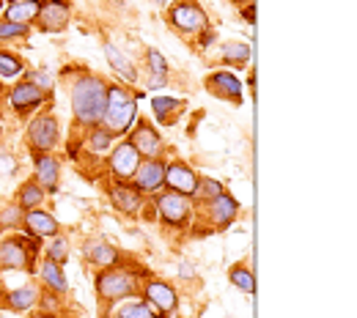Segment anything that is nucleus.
I'll use <instances>...</instances> for the list:
<instances>
[{"instance_id": "9b49d317", "label": "nucleus", "mask_w": 357, "mask_h": 318, "mask_svg": "<svg viewBox=\"0 0 357 318\" xmlns=\"http://www.w3.org/2000/svg\"><path fill=\"white\" fill-rule=\"evenodd\" d=\"M130 184L143 198L162 192L165 189V162L162 159H140V165L132 173Z\"/></svg>"}, {"instance_id": "1a4fd4ad", "label": "nucleus", "mask_w": 357, "mask_h": 318, "mask_svg": "<svg viewBox=\"0 0 357 318\" xmlns=\"http://www.w3.org/2000/svg\"><path fill=\"white\" fill-rule=\"evenodd\" d=\"M50 102V93L42 91L36 83L31 80H17V86L8 91V104L17 113V118H28L36 110H42V104Z\"/></svg>"}, {"instance_id": "4c0bfd02", "label": "nucleus", "mask_w": 357, "mask_h": 318, "mask_svg": "<svg viewBox=\"0 0 357 318\" xmlns=\"http://www.w3.org/2000/svg\"><path fill=\"white\" fill-rule=\"evenodd\" d=\"M242 17H245V22H248V25H253V22H256V8H253V0H248V3L242 6Z\"/></svg>"}, {"instance_id": "bb28decb", "label": "nucleus", "mask_w": 357, "mask_h": 318, "mask_svg": "<svg viewBox=\"0 0 357 318\" xmlns=\"http://www.w3.org/2000/svg\"><path fill=\"white\" fill-rule=\"evenodd\" d=\"M184 99H178V96H154L151 99V110H154V118L160 121V124H165V127H171V124H176L178 113L184 110Z\"/></svg>"}, {"instance_id": "a19ab883", "label": "nucleus", "mask_w": 357, "mask_h": 318, "mask_svg": "<svg viewBox=\"0 0 357 318\" xmlns=\"http://www.w3.org/2000/svg\"><path fill=\"white\" fill-rule=\"evenodd\" d=\"M151 3H154V6H165L168 0H151Z\"/></svg>"}, {"instance_id": "2eb2a0df", "label": "nucleus", "mask_w": 357, "mask_h": 318, "mask_svg": "<svg viewBox=\"0 0 357 318\" xmlns=\"http://www.w3.org/2000/svg\"><path fill=\"white\" fill-rule=\"evenodd\" d=\"M204 88L212 93V96L223 99V102H231V104H242V99H245L242 80H239L234 72H228V69L212 72V74L204 80Z\"/></svg>"}, {"instance_id": "39448f33", "label": "nucleus", "mask_w": 357, "mask_h": 318, "mask_svg": "<svg viewBox=\"0 0 357 318\" xmlns=\"http://www.w3.org/2000/svg\"><path fill=\"white\" fill-rule=\"evenodd\" d=\"M154 206H157V223L171 228L190 225L192 214H195V203L190 195H178L171 189H162L154 195Z\"/></svg>"}, {"instance_id": "473e14b6", "label": "nucleus", "mask_w": 357, "mask_h": 318, "mask_svg": "<svg viewBox=\"0 0 357 318\" xmlns=\"http://www.w3.org/2000/svg\"><path fill=\"white\" fill-rule=\"evenodd\" d=\"M25 74V63L20 55L0 49V80H20Z\"/></svg>"}, {"instance_id": "f03ea898", "label": "nucleus", "mask_w": 357, "mask_h": 318, "mask_svg": "<svg viewBox=\"0 0 357 318\" xmlns=\"http://www.w3.org/2000/svg\"><path fill=\"white\" fill-rule=\"evenodd\" d=\"M137 96L124 86H107V104L102 116V127L116 137H127L137 121Z\"/></svg>"}, {"instance_id": "cd10ccee", "label": "nucleus", "mask_w": 357, "mask_h": 318, "mask_svg": "<svg viewBox=\"0 0 357 318\" xmlns=\"http://www.w3.org/2000/svg\"><path fill=\"white\" fill-rule=\"evenodd\" d=\"M45 200H47V192L39 186L36 179H28V182L20 184V189H17V203H20L25 212H31V209H42Z\"/></svg>"}, {"instance_id": "c756f323", "label": "nucleus", "mask_w": 357, "mask_h": 318, "mask_svg": "<svg viewBox=\"0 0 357 318\" xmlns=\"http://www.w3.org/2000/svg\"><path fill=\"white\" fill-rule=\"evenodd\" d=\"M220 61H223L225 66H248L250 63V45H245V42H228L223 45L220 49Z\"/></svg>"}, {"instance_id": "412c9836", "label": "nucleus", "mask_w": 357, "mask_h": 318, "mask_svg": "<svg viewBox=\"0 0 357 318\" xmlns=\"http://www.w3.org/2000/svg\"><path fill=\"white\" fill-rule=\"evenodd\" d=\"M107 318H165V316H160V310L154 305H149L140 294H132V296L119 299L116 305H110Z\"/></svg>"}, {"instance_id": "58836bf2", "label": "nucleus", "mask_w": 357, "mask_h": 318, "mask_svg": "<svg viewBox=\"0 0 357 318\" xmlns=\"http://www.w3.org/2000/svg\"><path fill=\"white\" fill-rule=\"evenodd\" d=\"M181 277H184V280L195 277V267H190V264H181Z\"/></svg>"}, {"instance_id": "aec40b11", "label": "nucleus", "mask_w": 357, "mask_h": 318, "mask_svg": "<svg viewBox=\"0 0 357 318\" xmlns=\"http://www.w3.org/2000/svg\"><path fill=\"white\" fill-rule=\"evenodd\" d=\"M33 179L45 192H58L61 186V162L52 154H33Z\"/></svg>"}, {"instance_id": "c03bdc74", "label": "nucleus", "mask_w": 357, "mask_h": 318, "mask_svg": "<svg viewBox=\"0 0 357 318\" xmlns=\"http://www.w3.org/2000/svg\"><path fill=\"white\" fill-rule=\"evenodd\" d=\"M0 308H3V305H0Z\"/></svg>"}, {"instance_id": "2f4dec72", "label": "nucleus", "mask_w": 357, "mask_h": 318, "mask_svg": "<svg viewBox=\"0 0 357 318\" xmlns=\"http://www.w3.org/2000/svg\"><path fill=\"white\" fill-rule=\"evenodd\" d=\"M69 255H72V241L66 239V236H61V233H55L52 239H50V244L45 247V258L50 261H55V264H66L69 261Z\"/></svg>"}, {"instance_id": "dca6fc26", "label": "nucleus", "mask_w": 357, "mask_h": 318, "mask_svg": "<svg viewBox=\"0 0 357 318\" xmlns=\"http://www.w3.org/2000/svg\"><path fill=\"white\" fill-rule=\"evenodd\" d=\"M107 198H110L113 209L121 212V214H127V217H137L140 209H143V203H146V198L135 189L132 184L116 182V179H110V184H107Z\"/></svg>"}, {"instance_id": "5701e85b", "label": "nucleus", "mask_w": 357, "mask_h": 318, "mask_svg": "<svg viewBox=\"0 0 357 318\" xmlns=\"http://www.w3.org/2000/svg\"><path fill=\"white\" fill-rule=\"evenodd\" d=\"M36 274H39L42 285H45L50 294H55L58 299L69 291V283H66V274H63V267H61V264H55V261H50V258H42L39 267H36Z\"/></svg>"}, {"instance_id": "ddd939ff", "label": "nucleus", "mask_w": 357, "mask_h": 318, "mask_svg": "<svg viewBox=\"0 0 357 318\" xmlns=\"http://www.w3.org/2000/svg\"><path fill=\"white\" fill-rule=\"evenodd\" d=\"M140 159H143V157L135 151V145L130 140H119V143L113 145L110 157H107L110 176H113L116 182H130L132 173L137 170V165H140Z\"/></svg>"}, {"instance_id": "c85d7f7f", "label": "nucleus", "mask_w": 357, "mask_h": 318, "mask_svg": "<svg viewBox=\"0 0 357 318\" xmlns=\"http://www.w3.org/2000/svg\"><path fill=\"white\" fill-rule=\"evenodd\" d=\"M86 148H89L91 154H107L110 148H113V143H116V135L113 132H107L102 124H96V127H91L89 129V135H86Z\"/></svg>"}, {"instance_id": "b1692460", "label": "nucleus", "mask_w": 357, "mask_h": 318, "mask_svg": "<svg viewBox=\"0 0 357 318\" xmlns=\"http://www.w3.org/2000/svg\"><path fill=\"white\" fill-rule=\"evenodd\" d=\"M105 58H107V63H110V69L121 77V80H127V86H135L137 80H140V74H137V69H135V63L119 49V47L113 45V42H105Z\"/></svg>"}, {"instance_id": "f704fd0d", "label": "nucleus", "mask_w": 357, "mask_h": 318, "mask_svg": "<svg viewBox=\"0 0 357 318\" xmlns=\"http://www.w3.org/2000/svg\"><path fill=\"white\" fill-rule=\"evenodd\" d=\"M22 220H25V209L20 203H6L0 209V230H14L22 225Z\"/></svg>"}, {"instance_id": "79ce46f5", "label": "nucleus", "mask_w": 357, "mask_h": 318, "mask_svg": "<svg viewBox=\"0 0 357 318\" xmlns=\"http://www.w3.org/2000/svg\"><path fill=\"white\" fill-rule=\"evenodd\" d=\"M3 6H6V3H3V0H0V11H3Z\"/></svg>"}, {"instance_id": "7c9ffc66", "label": "nucleus", "mask_w": 357, "mask_h": 318, "mask_svg": "<svg viewBox=\"0 0 357 318\" xmlns=\"http://www.w3.org/2000/svg\"><path fill=\"white\" fill-rule=\"evenodd\" d=\"M228 280L236 285V291H242V294H253L256 291V277H253V269L250 267H245V264H234L231 269H228Z\"/></svg>"}, {"instance_id": "72a5a7b5", "label": "nucleus", "mask_w": 357, "mask_h": 318, "mask_svg": "<svg viewBox=\"0 0 357 318\" xmlns=\"http://www.w3.org/2000/svg\"><path fill=\"white\" fill-rule=\"evenodd\" d=\"M220 192H225L223 182H218V179H198V186H195V192L190 198H192L195 206H201V203H209L212 198H218Z\"/></svg>"}, {"instance_id": "f257e3e1", "label": "nucleus", "mask_w": 357, "mask_h": 318, "mask_svg": "<svg viewBox=\"0 0 357 318\" xmlns=\"http://www.w3.org/2000/svg\"><path fill=\"white\" fill-rule=\"evenodd\" d=\"M72 116H75V124L91 129L96 124H102V116H105V104H107V83L96 74H80L72 86Z\"/></svg>"}, {"instance_id": "9d476101", "label": "nucleus", "mask_w": 357, "mask_h": 318, "mask_svg": "<svg viewBox=\"0 0 357 318\" xmlns=\"http://www.w3.org/2000/svg\"><path fill=\"white\" fill-rule=\"evenodd\" d=\"M201 209H204V217H206L209 230H225V228L239 217V200L234 195H228V192H220L209 203H201Z\"/></svg>"}, {"instance_id": "f8f14e48", "label": "nucleus", "mask_w": 357, "mask_h": 318, "mask_svg": "<svg viewBox=\"0 0 357 318\" xmlns=\"http://www.w3.org/2000/svg\"><path fill=\"white\" fill-rule=\"evenodd\" d=\"M127 140L132 143L135 151H137L143 159H160V157L165 154V143H162L160 132H157L149 121H143V118L135 121V127L130 129Z\"/></svg>"}, {"instance_id": "423d86ee", "label": "nucleus", "mask_w": 357, "mask_h": 318, "mask_svg": "<svg viewBox=\"0 0 357 318\" xmlns=\"http://www.w3.org/2000/svg\"><path fill=\"white\" fill-rule=\"evenodd\" d=\"M25 137H28V145L33 154H50L58 140H61V127H58V116L52 110L47 113H39L36 118L28 121V129H25Z\"/></svg>"}, {"instance_id": "4be33fe9", "label": "nucleus", "mask_w": 357, "mask_h": 318, "mask_svg": "<svg viewBox=\"0 0 357 318\" xmlns=\"http://www.w3.org/2000/svg\"><path fill=\"white\" fill-rule=\"evenodd\" d=\"M22 225L28 230V236H33V239H39V241L52 239L55 233H61V223H58L50 212H45V209H31V212H25Z\"/></svg>"}, {"instance_id": "7ed1b4c3", "label": "nucleus", "mask_w": 357, "mask_h": 318, "mask_svg": "<svg viewBox=\"0 0 357 318\" xmlns=\"http://www.w3.org/2000/svg\"><path fill=\"white\" fill-rule=\"evenodd\" d=\"M146 277L137 274L135 269H127V267H113V269H102L93 280V288H96V296L102 305H116L119 299H127L140 291V283Z\"/></svg>"}, {"instance_id": "f3484780", "label": "nucleus", "mask_w": 357, "mask_h": 318, "mask_svg": "<svg viewBox=\"0 0 357 318\" xmlns=\"http://www.w3.org/2000/svg\"><path fill=\"white\" fill-rule=\"evenodd\" d=\"M83 258L96 269H113V267H121L124 261L119 247H113L107 239H89L83 244Z\"/></svg>"}, {"instance_id": "37998d69", "label": "nucleus", "mask_w": 357, "mask_h": 318, "mask_svg": "<svg viewBox=\"0 0 357 318\" xmlns=\"http://www.w3.org/2000/svg\"><path fill=\"white\" fill-rule=\"evenodd\" d=\"M11 3H17V0H11Z\"/></svg>"}, {"instance_id": "e433bc0d", "label": "nucleus", "mask_w": 357, "mask_h": 318, "mask_svg": "<svg viewBox=\"0 0 357 318\" xmlns=\"http://www.w3.org/2000/svg\"><path fill=\"white\" fill-rule=\"evenodd\" d=\"M195 39H198L201 49H206V47H209L212 42H215V39H218V33H215V28H206V31H204V33H198Z\"/></svg>"}, {"instance_id": "ea45409f", "label": "nucleus", "mask_w": 357, "mask_h": 318, "mask_svg": "<svg viewBox=\"0 0 357 318\" xmlns=\"http://www.w3.org/2000/svg\"><path fill=\"white\" fill-rule=\"evenodd\" d=\"M28 318H58L55 313H45V310H39V313H33V316H28Z\"/></svg>"}, {"instance_id": "6ab92c4d", "label": "nucleus", "mask_w": 357, "mask_h": 318, "mask_svg": "<svg viewBox=\"0 0 357 318\" xmlns=\"http://www.w3.org/2000/svg\"><path fill=\"white\" fill-rule=\"evenodd\" d=\"M198 173L190 168V165H184V162H165V189H171V192H178V195H192L195 192V186H198Z\"/></svg>"}, {"instance_id": "c9c22d12", "label": "nucleus", "mask_w": 357, "mask_h": 318, "mask_svg": "<svg viewBox=\"0 0 357 318\" xmlns=\"http://www.w3.org/2000/svg\"><path fill=\"white\" fill-rule=\"evenodd\" d=\"M31 33V25H20V22H0V42H17L25 39Z\"/></svg>"}, {"instance_id": "20e7f679", "label": "nucleus", "mask_w": 357, "mask_h": 318, "mask_svg": "<svg viewBox=\"0 0 357 318\" xmlns=\"http://www.w3.org/2000/svg\"><path fill=\"white\" fill-rule=\"evenodd\" d=\"M42 241L33 236H8L0 241V272H36Z\"/></svg>"}, {"instance_id": "0eeeda50", "label": "nucleus", "mask_w": 357, "mask_h": 318, "mask_svg": "<svg viewBox=\"0 0 357 318\" xmlns=\"http://www.w3.org/2000/svg\"><path fill=\"white\" fill-rule=\"evenodd\" d=\"M168 22L174 25V31H178L181 36H198L209 28V14L198 6V3H190V0H181L176 6L168 8Z\"/></svg>"}, {"instance_id": "a211bd4d", "label": "nucleus", "mask_w": 357, "mask_h": 318, "mask_svg": "<svg viewBox=\"0 0 357 318\" xmlns=\"http://www.w3.org/2000/svg\"><path fill=\"white\" fill-rule=\"evenodd\" d=\"M0 305H3L6 310H11V313H28V310H33V308L42 305V291H39L36 283H25V285H20V288L3 291Z\"/></svg>"}, {"instance_id": "393cba45", "label": "nucleus", "mask_w": 357, "mask_h": 318, "mask_svg": "<svg viewBox=\"0 0 357 318\" xmlns=\"http://www.w3.org/2000/svg\"><path fill=\"white\" fill-rule=\"evenodd\" d=\"M146 63H149V80H146V88L149 91H157V88H165L168 86V80H171V66H168V61H165V55L160 52V49H149L146 52Z\"/></svg>"}, {"instance_id": "6e6552de", "label": "nucleus", "mask_w": 357, "mask_h": 318, "mask_svg": "<svg viewBox=\"0 0 357 318\" xmlns=\"http://www.w3.org/2000/svg\"><path fill=\"white\" fill-rule=\"evenodd\" d=\"M149 305H154L160 310V316L171 318L178 310V291L168 283V280H160V277H146L140 283V291H137Z\"/></svg>"}, {"instance_id": "a878e982", "label": "nucleus", "mask_w": 357, "mask_h": 318, "mask_svg": "<svg viewBox=\"0 0 357 318\" xmlns=\"http://www.w3.org/2000/svg\"><path fill=\"white\" fill-rule=\"evenodd\" d=\"M39 3L42 0H17V3H8L3 8V19L6 22H20V25H33L36 17H39Z\"/></svg>"}, {"instance_id": "4468645a", "label": "nucleus", "mask_w": 357, "mask_h": 318, "mask_svg": "<svg viewBox=\"0 0 357 318\" xmlns=\"http://www.w3.org/2000/svg\"><path fill=\"white\" fill-rule=\"evenodd\" d=\"M72 19V3L69 0H42L39 17L33 25H39L42 33H61Z\"/></svg>"}]
</instances>
